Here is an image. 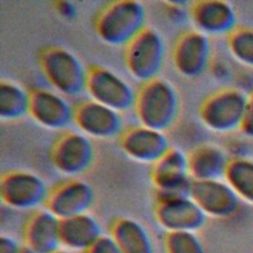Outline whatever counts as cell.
Wrapping results in <instances>:
<instances>
[{
	"instance_id": "obj_23",
	"label": "cell",
	"mask_w": 253,
	"mask_h": 253,
	"mask_svg": "<svg viewBox=\"0 0 253 253\" xmlns=\"http://www.w3.org/2000/svg\"><path fill=\"white\" fill-rule=\"evenodd\" d=\"M224 179L242 202L253 206V159H230Z\"/></svg>"
},
{
	"instance_id": "obj_17",
	"label": "cell",
	"mask_w": 253,
	"mask_h": 253,
	"mask_svg": "<svg viewBox=\"0 0 253 253\" xmlns=\"http://www.w3.org/2000/svg\"><path fill=\"white\" fill-rule=\"evenodd\" d=\"M120 146L132 160L152 164L170 148L164 131L142 125L123 131L120 135Z\"/></svg>"
},
{
	"instance_id": "obj_20",
	"label": "cell",
	"mask_w": 253,
	"mask_h": 253,
	"mask_svg": "<svg viewBox=\"0 0 253 253\" xmlns=\"http://www.w3.org/2000/svg\"><path fill=\"white\" fill-rule=\"evenodd\" d=\"M191 178L197 181L224 178L230 158L214 144H202L188 154Z\"/></svg>"
},
{
	"instance_id": "obj_22",
	"label": "cell",
	"mask_w": 253,
	"mask_h": 253,
	"mask_svg": "<svg viewBox=\"0 0 253 253\" xmlns=\"http://www.w3.org/2000/svg\"><path fill=\"white\" fill-rule=\"evenodd\" d=\"M30 93L10 80L0 82V118L13 121L29 113Z\"/></svg>"
},
{
	"instance_id": "obj_33",
	"label": "cell",
	"mask_w": 253,
	"mask_h": 253,
	"mask_svg": "<svg viewBox=\"0 0 253 253\" xmlns=\"http://www.w3.org/2000/svg\"><path fill=\"white\" fill-rule=\"evenodd\" d=\"M21 253H35L34 251H32V250H30L29 248H27V247H25L24 246V248H23V250H22V252Z\"/></svg>"
},
{
	"instance_id": "obj_26",
	"label": "cell",
	"mask_w": 253,
	"mask_h": 253,
	"mask_svg": "<svg viewBox=\"0 0 253 253\" xmlns=\"http://www.w3.org/2000/svg\"><path fill=\"white\" fill-rule=\"evenodd\" d=\"M85 253H123L112 235L103 233Z\"/></svg>"
},
{
	"instance_id": "obj_32",
	"label": "cell",
	"mask_w": 253,
	"mask_h": 253,
	"mask_svg": "<svg viewBox=\"0 0 253 253\" xmlns=\"http://www.w3.org/2000/svg\"><path fill=\"white\" fill-rule=\"evenodd\" d=\"M51 253H77V252H74V251H72V250H69V249H67V248H64V247L60 246L58 249L54 250V251L51 252Z\"/></svg>"
},
{
	"instance_id": "obj_25",
	"label": "cell",
	"mask_w": 253,
	"mask_h": 253,
	"mask_svg": "<svg viewBox=\"0 0 253 253\" xmlns=\"http://www.w3.org/2000/svg\"><path fill=\"white\" fill-rule=\"evenodd\" d=\"M164 247L165 253H206L197 232L191 231L167 232Z\"/></svg>"
},
{
	"instance_id": "obj_6",
	"label": "cell",
	"mask_w": 253,
	"mask_h": 253,
	"mask_svg": "<svg viewBox=\"0 0 253 253\" xmlns=\"http://www.w3.org/2000/svg\"><path fill=\"white\" fill-rule=\"evenodd\" d=\"M151 180L156 200L190 196L193 179L189 172L188 154L170 147L152 166Z\"/></svg>"
},
{
	"instance_id": "obj_21",
	"label": "cell",
	"mask_w": 253,
	"mask_h": 253,
	"mask_svg": "<svg viewBox=\"0 0 253 253\" xmlns=\"http://www.w3.org/2000/svg\"><path fill=\"white\" fill-rule=\"evenodd\" d=\"M110 234L123 253H155L149 231L134 218H117L111 225Z\"/></svg>"
},
{
	"instance_id": "obj_29",
	"label": "cell",
	"mask_w": 253,
	"mask_h": 253,
	"mask_svg": "<svg viewBox=\"0 0 253 253\" xmlns=\"http://www.w3.org/2000/svg\"><path fill=\"white\" fill-rule=\"evenodd\" d=\"M24 246L12 235L1 234L0 253H21Z\"/></svg>"
},
{
	"instance_id": "obj_7",
	"label": "cell",
	"mask_w": 253,
	"mask_h": 253,
	"mask_svg": "<svg viewBox=\"0 0 253 253\" xmlns=\"http://www.w3.org/2000/svg\"><path fill=\"white\" fill-rule=\"evenodd\" d=\"M48 193L45 181L34 172L13 170L1 177V201L9 208L38 210L41 206L44 207Z\"/></svg>"
},
{
	"instance_id": "obj_30",
	"label": "cell",
	"mask_w": 253,
	"mask_h": 253,
	"mask_svg": "<svg viewBox=\"0 0 253 253\" xmlns=\"http://www.w3.org/2000/svg\"><path fill=\"white\" fill-rule=\"evenodd\" d=\"M210 69L211 71L212 76L215 78V80L218 81H227L230 78L231 75V70L230 68L227 66L226 63L222 62V61H215V62H211Z\"/></svg>"
},
{
	"instance_id": "obj_19",
	"label": "cell",
	"mask_w": 253,
	"mask_h": 253,
	"mask_svg": "<svg viewBox=\"0 0 253 253\" xmlns=\"http://www.w3.org/2000/svg\"><path fill=\"white\" fill-rule=\"evenodd\" d=\"M102 234L99 221L89 212L60 219V244L74 252L85 253Z\"/></svg>"
},
{
	"instance_id": "obj_3",
	"label": "cell",
	"mask_w": 253,
	"mask_h": 253,
	"mask_svg": "<svg viewBox=\"0 0 253 253\" xmlns=\"http://www.w3.org/2000/svg\"><path fill=\"white\" fill-rule=\"evenodd\" d=\"M39 62L44 77L56 92L75 96L85 90L87 70L69 49L62 46L45 47L40 53Z\"/></svg>"
},
{
	"instance_id": "obj_28",
	"label": "cell",
	"mask_w": 253,
	"mask_h": 253,
	"mask_svg": "<svg viewBox=\"0 0 253 253\" xmlns=\"http://www.w3.org/2000/svg\"><path fill=\"white\" fill-rule=\"evenodd\" d=\"M240 130L244 136L253 139V91L248 95L247 106Z\"/></svg>"
},
{
	"instance_id": "obj_5",
	"label": "cell",
	"mask_w": 253,
	"mask_h": 253,
	"mask_svg": "<svg viewBox=\"0 0 253 253\" xmlns=\"http://www.w3.org/2000/svg\"><path fill=\"white\" fill-rule=\"evenodd\" d=\"M165 52L166 45L160 32L145 27L126 45V66L136 80L147 82L158 77Z\"/></svg>"
},
{
	"instance_id": "obj_4",
	"label": "cell",
	"mask_w": 253,
	"mask_h": 253,
	"mask_svg": "<svg viewBox=\"0 0 253 253\" xmlns=\"http://www.w3.org/2000/svg\"><path fill=\"white\" fill-rule=\"evenodd\" d=\"M248 94L235 88H225L209 96L201 105L199 115L204 126L217 133L240 129L247 106Z\"/></svg>"
},
{
	"instance_id": "obj_13",
	"label": "cell",
	"mask_w": 253,
	"mask_h": 253,
	"mask_svg": "<svg viewBox=\"0 0 253 253\" xmlns=\"http://www.w3.org/2000/svg\"><path fill=\"white\" fill-rule=\"evenodd\" d=\"M95 200L92 186L84 180L71 178L49 190L44 208L59 219L88 212Z\"/></svg>"
},
{
	"instance_id": "obj_10",
	"label": "cell",
	"mask_w": 253,
	"mask_h": 253,
	"mask_svg": "<svg viewBox=\"0 0 253 253\" xmlns=\"http://www.w3.org/2000/svg\"><path fill=\"white\" fill-rule=\"evenodd\" d=\"M94 159V148L81 131H67L57 138L51 149L53 167L61 174L75 177L85 172Z\"/></svg>"
},
{
	"instance_id": "obj_14",
	"label": "cell",
	"mask_w": 253,
	"mask_h": 253,
	"mask_svg": "<svg viewBox=\"0 0 253 253\" xmlns=\"http://www.w3.org/2000/svg\"><path fill=\"white\" fill-rule=\"evenodd\" d=\"M73 122L79 131L88 137L101 139L117 136L123 126L119 112L91 99L74 107Z\"/></svg>"
},
{
	"instance_id": "obj_8",
	"label": "cell",
	"mask_w": 253,
	"mask_h": 253,
	"mask_svg": "<svg viewBox=\"0 0 253 253\" xmlns=\"http://www.w3.org/2000/svg\"><path fill=\"white\" fill-rule=\"evenodd\" d=\"M85 90L91 100L117 112H124L134 106L136 93L132 87L115 71L100 65L87 69Z\"/></svg>"
},
{
	"instance_id": "obj_18",
	"label": "cell",
	"mask_w": 253,
	"mask_h": 253,
	"mask_svg": "<svg viewBox=\"0 0 253 253\" xmlns=\"http://www.w3.org/2000/svg\"><path fill=\"white\" fill-rule=\"evenodd\" d=\"M60 219L46 208L36 210L27 219L24 230V246L35 253H51L58 249Z\"/></svg>"
},
{
	"instance_id": "obj_16",
	"label": "cell",
	"mask_w": 253,
	"mask_h": 253,
	"mask_svg": "<svg viewBox=\"0 0 253 253\" xmlns=\"http://www.w3.org/2000/svg\"><path fill=\"white\" fill-rule=\"evenodd\" d=\"M29 114L43 127L61 129L73 122L74 108L62 94L40 88L30 92Z\"/></svg>"
},
{
	"instance_id": "obj_11",
	"label": "cell",
	"mask_w": 253,
	"mask_h": 253,
	"mask_svg": "<svg viewBox=\"0 0 253 253\" xmlns=\"http://www.w3.org/2000/svg\"><path fill=\"white\" fill-rule=\"evenodd\" d=\"M190 197L209 217L226 218L237 212L242 201L222 179L193 180Z\"/></svg>"
},
{
	"instance_id": "obj_2",
	"label": "cell",
	"mask_w": 253,
	"mask_h": 253,
	"mask_svg": "<svg viewBox=\"0 0 253 253\" xmlns=\"http://www.w3.org/2000/svg\"><path fill=\"white\" fill-rule=\"evenodd\" d=\"M143 4L133 0L109 3L99 13L95 30L107 44L126 45L146 26Z\"/></svg>"
},
{
	"instance_id": "obj_24",
	"label": "cell",
	"mask_w": 253,
	"mask_h": 253,
	"mask_svg": "<svg viewBox=\"0 0 253 253\" xmlns=\"http://www.w3.org/2000/svg\"><path fill=\"white\" fill-rule=\"evenodd\" d=\"M232 57L240 64L253 67V29L236 28L227 40Z\"/></svg>"
},
{
	"instance_id": "obj_15",
	"label": "cell",
	"mask_w": 253,
	"mask_h": 253,
	"mask_svg": "<svg viewBox=\"0 0 253 253\" xmlns=\"http://www.w3.org/2000/svg\"><path fill=\"white\" fill-rule=\"evenodd\" d=\"M190 20L197 31L210 36H229L237 27L234 7L226 1L201 0L190 3Z\"/></svg>"
},
{
	"instance_id": "obj_12",
	"label": "cell",
	"mask_w": 253,
	"mask_h": 253,
	"mask_svg": "<svg viewBox=\"0 0 253 253\" xmlns=\"http://www.w3.org/2000/svg\"><path fill=\"white\" fill-rule=\"evenodd\" d=\"M154 216L166 232H197L206 224L208 218L190 196L156 200Z\"/></svg>"
},
{
	"instance_id": "obj_31",
	"label": "cell",
	"mask_w": 253,
	"mask_h": 253,
	"mask_svg": "<svg viewBox=\"0 0 253 253\" xmlns=\"http://www.w3.org/2000/svg\"><path fill=\"white\" fill-rule=\"evenodd\" d=\"M55 10L58 14L67 20H72L77 17L76 6L69 1H58L55 3Z\"/></svg>"
},
{
	"instance_id": "obj_27",
	"label": "cell",
	"mask_w": 253,
	"mask_h": 253,
	"mask_svg": "<svg viewBox=\"0 0 253 253\" xmlns=\"http://www.w3.org/2000/svg\"><path fill=\"white\" fill-rule=\"evenodd\" d=\"M186 4L187 3L178 1L165 3V11L171 22L174 24H181L188 18V16L190 17L189 10H186Z\"/></svg>"
},
{
	"instance_id": "obj_1",
	"label": "cell",
	"mask_w": 253,
	"mask_h": 253,
	"mask_svg": "<svg viewBox=\"0 0 253 253\" xmlns=\"http://www.w3.org/2000/svg\"><path fill=\"white\" fill-rule=\"evenodd\" d=\"M133 108L140 125L164 131L177 120L180 98L172 83L156 77L140 87Z\"/></svg>"
},
{
	"instance_id": "obj_9",
	"label": "cell",
	"mask_w": 253,
	"mask_h": 253,
	"mask_svg": "<svg viewBox=\"0 0 253 253\" xmlns=\"http://www.w3.org/2000/svg\"><path fill=\"white\" fill-rule=\"evenodd\" d=\"M177 72L187 78H197L211 64L210 37L195 30L183 33L175 42L172 53Z\"/></svg>"
}]
</instances>
